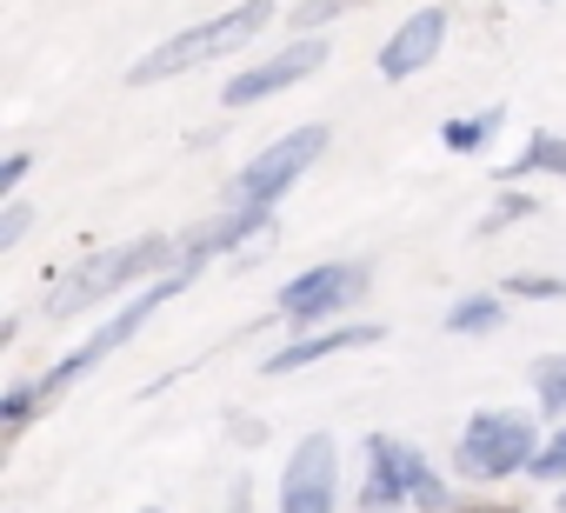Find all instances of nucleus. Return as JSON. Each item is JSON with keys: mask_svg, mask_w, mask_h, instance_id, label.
Segmentation results:
<instances>
[{"mask_svg": "<svg viewBox=\"0 0 566 513\" xmlns=\"http://www.w3.org/2000/svg\"><path fill=\"white\" fill-rule=\"evenodd\" d=\"M526 174H559V180H566V134H539V140H526V147L500 167V180H526Z\"/></svg>", "mask_w": 566, "mask_h": 513, "instance_id": "ddd939ff", "label": "nucleus"}, {"mask_svg": "<svg viewBox=\"0 0 566 513\" xmlns=\"http://www.w3.org/2000/svg\"><path fill=\"white\" fill-rule=\"evenodd\" d=\"M440 48H447V14H440V8L407 14V21L387 34V48H380V81H413V74H427Z\"/></svg>", "mask_w": 566, "mask_h": 513, "instance_id": "6e6552de", "label": "nucleus"}, {"mask_svg": "<svg viewBox=\"0 0 566 513\" xmlns=\"http://www.w3.org/2000/svg\"><path fill=\"white\" fill-rule=\"evenodd\" d=\"M233 513H253V480H233Z\"/></svg>", "mask_w": 566, "mask_h": 513, "instance_id": "5701e85b", "label": "nucleus"}, {"mask_svg": "<svg viewBox=\"0 0 566 513\" xmlns=\"http://www.w3.org/2000/svg\"><path fill=\"white\" fill-rule=\"evenodd\" d=\"M367 281H374V274H367L360 261H327V268L294 274L287 287H280V301H273V307H280V321H294V327H307V334H314V327H327L334 314H347V307L367 294Z\"/></svg>", "mask_w": 566, "mask_h": 513, "instance_id": "39448f33", "label": "nucleus"}, {"mask_svg": "<svg viewBox=\"0 0 566 513\" xmlns=\"http://www.w3.org/2000/svg\"><path fill=\"white\" fill-rule=\"evenodd\" d=\"M28 227H34V207H28V200H8V207H0V247H21Z\"/></svg>", "mask_w": 566, "mask_h": 513, "instance_id": "6ab92c4d", "label": "nucleus"}, {"mask_svg": "<svg viewBox=\"0 0 566 513\" xmlns=\"http://www.w3.org/2000/svg\"><path fill=\"white\" fill-rule=\"evenodd\" d=\"M533 400H539V413H566V354H539L533 360Z\"/></svg>", "mask_w": 566, "mask_h": 513, "instance_id": "dca6fc26", "label": "nucleus"}, {"mask_svg": "<svg viewBox=\"0 0 566 513\" xmlns=\"http://www.w3.org/2000/svg\"><path fill=\"white\" fill-rule=\"evenodd\" d=\"M500 321H506V301L500 294H473V301H460L447 314V334H493Z\"/></svg>", "mask_w": 566, "mask_h": 513, "instance_id": "2eb2a0df", "label": "nucleus"}, {"mask_svg": "<svg viewBox=\"0 0 566 513\" xmlns=\"http://www.w3.org/2000/svg\"><path fill=\"white\" fill-rule=\"evenodd\" d=\"M180 268V240H167V233H147V240H120V247H107V253H87L81 268H67L54 287H48V301H41V314L48 321H74V314H87V307H107V301H120L134 281H160V274H174Z\"/></svg>", "mask_w": 566, "mask_h": 513, "instance_id": "f257e3e1", "label": "nucleus"}, {"mask_svg": "<svg viewBox=\"0 0 566 513\" xmlns=\"http://www.w3.org/2000/svg\"><path fill=\"white\" fill-rule=\"evenodd\" d=\"M400 473H407V506L413 513H453V493H447V480L420 460V447H407L400 440Z\"/></svg>", "mask_w": 566, "mask_h": 513, "instance_id": "f8f14e48", "label": "nucleus"}, {"mask_svg": "<svg viewBox=\"0 0 566 513\" xmlns=\"http://www.w3.org/2000/svg\"><path fill=\"white\" fill-rule=\"evenodd\" d=\"M500 114H506V107H480V114H460V121H447V127H440V140H447V154H480V147L493 140V127H500Z\"/></svg>", "mask_w": 566, "mask_h": 513, "instance_id": "4468645a", "label": "nucleus"}, {"mask_svg": "<svg viewBox=\"0 0 566 513\" xmlns=\"http://www.w3.org/2000/svg\"><path fill=\"white\" fill-rule=\"evenodd\" d=\"M354 8H360V0H354Z\"/></svg>", "mask_w": 566, "mask_h": 513, "instance_id": "a878e982", "label": "nucleus"}, {"mask_svg": "<svg viewBox=\"0 0 566 513\" xmlns=\"http://www.w3.org/2000/svg\"><path fill=\"white\" fill-rule=\"evenodd\" d=\"M407 506V473H400V440L367 433V473H360V513H394Z\"/></svg>", "mask_w": 566, "mask_h": 513, "instance_id": "9d476101", "label": "nucleus"}, {"mask_svg": "<svg viewBox=\"0 0 566 513\" xmlns=\"http://www.w3.org/2000/svg\"><path fill=\"white\" fill-rule=\"evenodd\" d=\"M334 61V48H327V34H301V41H287L280 54H266L260 67H247V74H233L227 81V107H253V101H266V94H287V87H301L307 74H321Z\"/></svg>", "mask_w": 566, "mask_h": 513, "instance_id": "423d86ee", "label": "nucleus"}, {"mask_svg": "<svg viewBox=\"0 0 566 513\" xmlns=\"http://www.w3.org/2000/svg\"><path fill=\"white\" fill-rule=\"evenodd\" d=\"M453 513H520V506L513 500H460Z\"/></svg>", "mask_w": 566, "mask_h": 513, "instance_id": "4be33fe9", "label": "nucleus"}, {"mask_svg": "<svg viewBox=\"0 0 566 513\" xmlns=\"http://www.w3.org/2000/svg\"><path fill=\"white\" fill-rule=\"evenodd\" d=\"M140 513H160V506H140Z\"/></svg>", "mask_w": 566, "mask_h": 513, "instance_id": "393cba45", "label": "nucleus"}, {"mask_svg": "<svg viewBox=\"0 0 566 513\" xmlns=\"http://www.w3.org/2000/svg\"><path fill=\"white\" fill-rule=\"evenodd\" d=\"M28 167H34V154H28V147H14L8 160H0V193H8V200L21 193V180H28Z\"/></svg>", "mask_w": 566, "mask_h": 513, "instance_id": "aec40b11", "label": "nucleus"}, {"mask_svg": "<svg viewBox=\"0 0 566 513\" xmlns=\"http://www.w3.org/2000/svg\"><path fill=\"white\" fill-rule=\"evenodd\" d=\"M559 513H566V486H559Z\"/></svg>", "mask_w": 566, "mask_h": 513, "instance_id": "b1692460", "label": "nucleus"}, {"mask_svg": "<svg viewBox=\"0 0 566 513\" xmlns=\"http://www.w3.org/2000/svg\"><path fill=\"white\" fill-rule=\"evenodd\" d=\"M533 486H566V427H553L546 440H539V453H533Z\"/></svg>", "mask_w": 566, "mask_h": 513, "instance_id": "f3484780", "label": "nucleus"}, {"mask_svg": "<svg viewBox=\"0 0 566 513\" xmlns=\"http://www.w3.org/2000/svg\"><path fill=\"white\" fill-rule=\"evenodd\" d=\"M506 294L513 301H566V281H553V274H513Z\"/></svg>", "mask_w": 566, "mask_h": 513, "instance_id": "a211bd4d", "label": "nucleus"}, {"mask_svg": "<svg viewBox=\"0 0 566 513\" xmlns=\"http://www.w3.org/2000/svg\"><path fill=\"white\" fill-rule=\"evenodd\" d=\"M327 140H334V134H327L321 121H314V127H294V134H280V140H266V147L240 167L233 200H240V207H273L280 193H287V187H294L321 154H327Z\"/></svg>", "mask_w": 566, "mask_h": 513, "instance_id": "20e7f679", "label": "nucleus"}, {"mask_svg": "<svg viewBox=\"0 0 566 513\" xmlns=\"http://www.w3.org/2000/svg\"><path fill=\"white\" fill-rule=\"evenodd\" d=\"M266 21H273V0H240L233 14L200 21V28H187V34H174V41L147 48V54L127 67V87H154V81L193 74V67H207V61H220V54H240V48H247Z\"/></svg>", "mask_w": 566, "mask_h": 513, "instance_id": "f03ea898", "label": "nucleus"}, {"mask_svg": "<svg viewBox=\"0 0 566 513\" xmlns=\"http://www.w3.org/2000/svg\"><path fill=\"white\" fill-rule=\"evenodd\" d=\"M273 240V207H233V213H220V220H207V227H193L187 240H180V261H207V253H240V247H253V240Z\"/></svg>", "mask_w": 566, "mask_h": 513, "instance_id": "1a4fd4ad", "label": "nucleus"}, {"mask_svg": "<svg viewBox=\"0 0 566 513\" xmlns=\"http://www.w3.org/2000/svg\"><path fill=\"white\" fill-rule=\"evenodd\" d=\"M380 341V321L374 327H314L307 341H287L280 354H266V374H301L314 360H334V354H354V347H374Z\"/></svg>", "mask_w": 566, "mask_h": 513, "instance_id": "9b49d317", "label": "nucleus"}, {"mask_svg": "<svg viewBox=\"0 0 566 513\" xmlns=\"http://www.w3.org/2000/svg\"><path fill=\"white\" fill-rule=\"evenodd\" d=\"M334 500H340V447L327 433H307L280 473V513H334Z\"/></svg>", "mask_w": 566, "mask_h": 513, "instance_id": "0eeeda50", "label": "nucleus"}, {"mask_svg": "<svg viewBox=\"0 0 566 513\" xmlns=\"http://www.w3.org/2000/svg\"><path fill=\"white\" fill-rule=\"evenodd\" d=\"M533 453H539L533 420H526V413H500V407H486V413H473V420L460 427L453 473H460V480H473V486H493V480L526 473V467H533Z\"/></svg>", "mask_w": 566, "mask_h": 513, "instance_id": "7ed1b4c3", "label": "nucleus"}, {"mask_svg": "<svg viewBox=\"0 0 566 513\" xmlns=\"http://www.w3.org/2000/svg\"><path fill=\"white\" fill-rule=\"evenodd\" d=\"M526 213H533V200H520V193H506V200H500V207H493V213L480 220V233H500L506 220H526Z\"/></svg>", "mask_w": 566, "mask_h": 513, "instance_id": "412c9836", "label": "nucleus"}]
</instances>
